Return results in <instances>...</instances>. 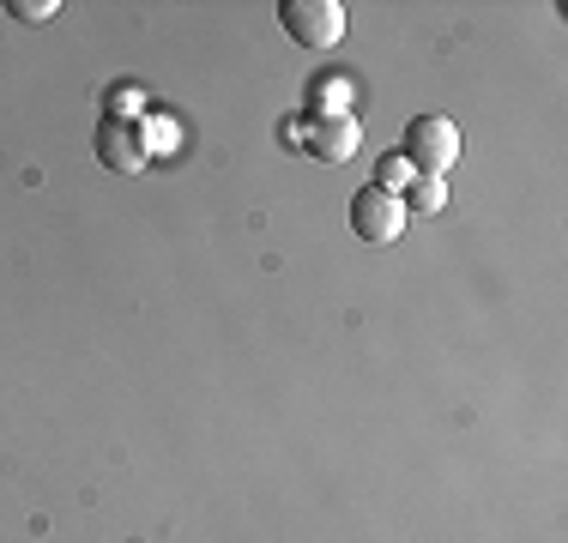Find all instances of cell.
<instances>
[{
	"label": "cell",
	"instance_id": "1",
	"mask_svg": "<svg viewBox=\"0 0 568 543\" xmlns=\"http://www.w3.org/2000/svg\"><path fill=\"white\" fill-rule=\"evenodd\" d=\"M284 140H296L315 163H351L363 145V121L351 109H308L296 127H284Z\"/></svg>",
	"mask_w": 568,
	"mask_h": 543
},
{
	"label": "cell",
	"instance_id": "2",
	"mask_svg": "<svg viewBox=\"0 0 568 543\" xmlns=\"http://www.w3.org/2000/svg\"><path fill=\"white\" fill-rule=\"evenodd\" d=\"M399 157L412 163V175H442V182H448V170L459 157V127L448 115H412Z\"/></svg>",
	"mask_w": 568,
	"mask_h": 543
},
{
	"label": "cell",
	"instance_id": "3",
	"mask_svg": "<svg viewBox=\"0 0 568 543\" xmlns=\"http://www.w3.org/2000/svg\"><path fill=\"white\" fill-rule=\"evenodd\" d=\"M278 24H284V37L303 43L308 54H327V49L345 43V7L339 0H284Z\"/></svg>",
	"mask_w": 568,
	"mask_h": 543
},
{
	"label": "cell",
	"instance_id": "4",
	"mask_svg": "<svg viewBox=\"0 0 568 543\" xmlns=\"http://www.w3.org/2000/svg\"><path fill=\"white\" fill-rule=\"evenodd\" d=\"M152 121H115V115H103L98 121V163L103 170H115V175H140L145 163H152Z\"/></svg>",
	"mask_w": 568,
	"mask_h": 543
},
{
	"label": "cell",
	"instance_id": "5",
	"mask_svg": "<svg viewBox=\"0 0 568 543\" xmlns=\"http://www.w3.org/2000/svg\"><path fill=\"white\" fill-rule=\"evenodd\" d=\"M405 199L399 194H382V187H357L351 194V229H357L369 248H387V242L405 236Z\"/></svg>",
	"mask_w": 568,
	"mask_h": 543
},
{
	"label": "cell",
	"instance_id": "6",
	"mask_svg": "<svg viewBox=\"0 0 568 543\" xmlns=\"http://www.w3.org/2000/svg\"><path fill=\"white\" fill-rule=\"evenodd\" d=\"M442 206H448V182L442 175H417L405 187V212H442Z\"/></svg>",
	"mask_w": 568,
	"mask_h": 543
},
{
	"label": "cell",
	"instance_id": "7",
	"mask_svg": "<svg viewBox=\"0 0 568 543\" xmlns=\"http://www.w3.org/2000/svg\"><path fill=\"white\" fill-rule=\"evenodd\" d=\"M417 182V175H412V163H405L399 152L394 157H382V163H375V182L369 187H382V194H399L405 199V187H412Z\"/></svg>",
	"mask_w": 568,
	"mask_h": 543
},
{
	"label": "cell",
	"instance_id": "8",
	"mask_svg": "<svg viewBox=\"0 0 568 543\" xmlns=\"http://www.w3.org/2000/svg\"><path fill=\"white\" fill-rule=\"evenodd\" d=\"M7 12H12L19 24H49V19L61 12V0H7Z\"/></svg>",
	"mask_w": 568,
	"mask_h": 543
},
{
	"label": "cell",
	"instance_id": "9",
	"mask_svg": "<svg viewBox=\"0 0 568 543\" xmlns=\"http://www.w3.org/2000/svg\"><path fill=\"white\" fill-rule=\"evenodd\" d=\"M133 103H140V85H115V91H110L115 121H133Z\"/></svg>",
	"mask_w": 568,
	"mask_h": 543
}]
</instances>
